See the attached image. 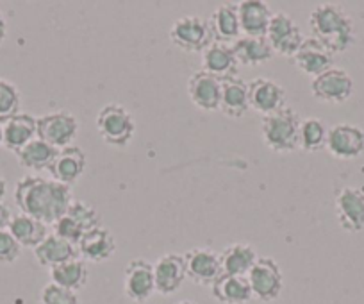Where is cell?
I'll return each mask as SVG.
<instances>
[{
  "mask_svg": "<svg viewBox=\"0 0 364 304\" xmlns=\"http://www.w3.org/2000/svg\"><path fill=\"white\" fill-rule=\"evenodd\" d=\"M72 188L54 179L26 176L16 183L15 202L20 213L54 226L72 204Z\"/></svg>",
  "mask_w": 364,
  "mask_h": 304,
  "instance_id": "6da1fadb",
  "label": "cell"
},
{
  "mask_svg": "<svg viewBox=\"0 0 364 304\" xmlns=\"http://www.w3.org/2000/svg\"><path fill=\"white\" fill-rule=\"evenodd\" d=\"M309 27L313 38L323 43L332 54L346 52L355 40L353 20L341 6H316L309 15Z\"/></svg>",
  "mask_w": 364,
  "mask_h": 304,
  "instance_id": "7a4b0ae2",
  "label": "cell"
},
{
  "mask_svg": "<svg viewBox=\"0 0 364 304\" xmlns=\"http://www.w3.org/2000/svg\"><path fill=\"white\" fill-rule=\"evenodd\" d=\"M302 118L291 108H282L277 113L262 117L261 132L264 145L273 152L288 154L299 149V127Z\"/></svg>",
  "mask_w": 364,
  "mask_h": 304,
  "instance_id": "3957f363",
  "label": "cell"
},
{
  "mask_svg": "<svg viewBox=\"0 0 364 304\" xmlns=\"http://www.w3.org/2000/svg\"><path fill=\"white\" fill-rule=\"evenodd\" d=\"M168 36L175 47L190 52V54H195V52L204 54L215 43L209 20L197 15L182 16V19L175 20L168 31Z\"/></svg>",
  "mask_w": 364,
  "mask_h": 304,
  "instance_id": "277c9868",
  "label": "cell"
},
{
  "mask_svg": "<svg viewBox=\"0 0 364 304\" xmlns=\"http://www.w3.org/2000/svg\"><path fill=\"white\" fill-rule=\"evenodd\" d=\"M97 131L100 138L113 147H125L131 143L136 132V124L132 115L122 104H106L95 118Z\"/></svg>",
  "mask_w": 364,
  "mask_h": 304,
  "instance_id": "5b68a950",
  "label": "cell"
},
{
  "mask_svg": "<svg viewBox=\"0 0 364 304\" xmlns=\"http://www.w3.org/2000/svg\"><path fill=\"white\" fill-rule=\"evenodd\" d=\"M252 295L261 303H273L281 297L284 288V278L279 263L273 258H257L247 276Z\"/></svg>",
  "mask_w": 364,
  "mask_h": 304,
  "instance_id": "8992f818",
  "label": "cell"
},
{
  "mask_svg": "<svg viewBox=\"0 0 364 304\" xmlns=\"http://www.w3.org/2000/svg\"><path fill=\"white\" fill-rule=\"evenodd\" d=\"M311 93L316 100L327 104H343L353 95V79L346 70L328 68L311 81Z\"/></svg>",
  "mask_w": 364,
  "mask_h": 304,
  "instance_id": "52a82bcc",
  "label": "cell"
},
{
  "mask_svg": "<svg viewBox=\"0 0 364 304\" xmlns=\"http://www.w3.org/2000/svg\"><path fill=\"white\" fill-rule=\"evenodd\" d=\"M38 138L47 142L54 149L61 150L70 147L72 140L79 131V122L68 111H54L36 118Z\"/></svg>",
  "mask_w": 364,
  "mask_h": 304,
  "instance_id": "ba28073f",
  "label": "cell"
},
{
  "mask_svg": "<svg viewBox=\"0 0 364 304\" xmlns=\"http://www.w3.org/2000/svg\"><path fill=\"white\" fill-rule=\"evenodd\" d=\"M266 40L275 54L293 58L304 41V34L288 13H273L269 20Z\"/></svg>",
  "mask_w": 364,
  "mask_h": 304,
  "instance_id": "9c48e42d",
  "label": "cell"
},
{
  "mask_svg": "<svg viewBox=\"0 0 364 304\" xmlns=\"http://www.w3.org/2000/svg\"><path fill=\"white\" fill-rule=\"evenodd\" d=\"M124 292L134 303H145L156 292L154 265L145 258H134L124 271Z\"/></svg>",
  "mask_w": 364,
  "mask_h": 304,
  "instance_id": "30bf717a",
  "label": "cell"
},
{
  "mask_svg": "<svg viewBox=\"0 0 364 304\" xmlns=\"http://www.w3.org/2000/svg\"><path fill=\"white\" fill-rule=\"evenodd\" d=\"M325 149L338 159H355L364 152V131L352 124H338L328 129Z\"/></svg>",
  "mask_w": 364,
  "mask_h": 304,
  "instance_id": "8fae6325",
  "label": "cell"
},
{
  "mask_svg": "<svg viewBox=\"0 0 364 304\" xmlns=\"http://www.w3.org/2000/svg\"><path fill=\"white\" fill-rule=\"evenodd\" d=\"M184 263H186V278L191 279L195 285L211 286L222 276L220 254L208 247H195L188 251L184 254Z\"/></svg>",
  "mask_w": 364,
  "mask_h": 304,
  "instance_id": "7c38bea8",
  "label": "cell"
},
{
  "mask_svg": "<svg viewBox=\"0 0 364 304\" xmlns=\"http://www.w3.org/2000/svg\"><path fill=\"white\" fill-rule=\"evenodd\" d=\"M336 216L345 231H364V192L353 187L341 188L336 195Z\"/></svg>",
  "mask_w": 364,
  "mask_h": 304,
  "instance_id": "4fadbf2b",
  "label": "cell"
},
{
  "mask_svg": "<svg viewBox=\"0 0 364 304\" xmlns=\"http://www.w3.org/2000/svg\"><path fill=\"white\" fill-rule=\"evenodd\" d=\"M248 100L252 110L268 117L286 108V90L272 79L257 78L248 83Z\"/></svg>",
  "mask_w": 364,
  "mask_h": 304,
  "instance_id": "5bb4252c",
  "label": "cell"
},
{
  "mask_svg": "<svg viewBox=\"0 0 364 304\" xmlns=\"http://www.w3.org/2000/svg\"><path fill=\"white\" fill-rule=\"evenodd\" d=\"M184 279H186V263L181 254L166 253L154 263L156 292L161 295H170L177 292Z\"/></svg>",
  "mask_w": 364,
  "mask_h": 304,
  "instance_id": "9a60e30c",
  "label": "cell"
},
{
  "mask_svg": "<svg viewBox=\"0 0 364 304\" xmlns=\"http://www.w3.org/2000/svg\"><path fill=\"white\" fill-rule=\"evenodd\" d=\"M79 256L84 261H93V263H102L117 253V240L113 233L104 226H97L82 235V239L77 243Z\"/></svg>",
  "mask_w": 364,
  "mask_h": 304,
  "instance_id": "2e32d148",
  "label": "cell"
},
{
  "mask_svg": "<svg viewBox=\"0 0 364 304\" xmlns=\"http://www.w3.org/2000/svg\"><path fill=\"white\" fill-rule=\"evenodd\" d=\"M188 95L202 111H218L222 99V81L205 70L191 73L188 81Z\"/></svg>",
  "mask_w": 364,
  "mask_h": 304,
  "instance_id": "e0dca14e",
  "label": "cell"
},
{
  "mask_svg": "<svg viewBox=\"0 0 364 304\" xmlns=\"http://www.w3.org/2000/svg\"><path fill=\"white\" fill-rule=\"evenodd\" d=\"M295 59L296 68L302 70L307 75H320V73L327 72L328 68H332V63H334V54L325 47L323 43L316 40V38H304L302 45L296 51V54L293 56Z\"/></svg>",
  "mask_w": 364,
  "mask_h": 304,
  "instance_id": "ac0fdd59",
  "label": "cell"
},
{
  "mask_svg": "<svg viewBox=\"0 0 364 304\" xmlns=\"http://www.w3.org/2000/svg\"><path fill=\"white\" fill-rule=\"evenodd\" d=\"M84 170H86V154H84V150L80 147L70 145L59 150L55 159L52 162L50 169H48V174L58 183L72 187L73 183L79 181Z\"/></svg>",
  "mask_w": 364,
  "mask_h": 304,
  "instance_id": "d6986e66",
  "label": "cell"
},
{
  "mask_svg": "<svg viewBox=\"0 0 364 304\" xmlns=\"http://www.w3.org/2000/svg\"><path fill=\"white\" fill-rule=\"evenodd\" d=\"M241 34L250 38H264L273 13L262 0H243L237 4Z\"/></svg>",
  "mask_w": 364,
  "mask_h": 304,
  "instance_id": "ffe728a7",
  "label": "cell"
},
{
  "mask_svg": "<svg viewBox=\"0 0 364 304\" xmlns=\"http://www.w3.org/2000/svg\"><path fill=\"white\" fill-rule=\"evenodd\" d=\"M202 65H204L205 72L218 78L222 83L237 78V66H240V63H237L230 45L216 43L215 41L202 54Z\"/></svg>",
  "mask_w": 364,
  "mask_h": 304,
  "instance_id": "44dd1931",
  "label": "cell"
},
{
  "mask_svg": "<svg viewBox=\"0 0 364 304\" xmlns=\"http://www.w3.org/2000/svg\"><path fill=\"white\" fill-rule=\"evenodd\" d=\"M213 40L216 43L232 45L241 38L240 15H237V4L218 6L209 16Z\"/></svg>",
  "mask_w": 364,
  "mask_h": 304,
  "instance_id": "7402d4cb",
  "label": "cell"
},
{
  "mask_svg": "<svg viewBox=\"0 0 364 304\" xmlns=\"http://www.w3.org/2000/svg\"><path fill=\"white\" fill-rule=\"evenodd\" d=\"M257 251L250 243H230L220 253V265L222 274L245 276L247 278L250 268L257 261Z\"/></svg>",
  "mask_w": 364,
  "mask_h": 304,
  "instance_id": "603a6c76",
  "label": "cell"
},
{
  "mask_svg": "<svg viewBox=\"0 0 364 304\" xmlns=\"http://www.w3.org/2000/svg\"><path fill=\"white\" fill-rule=\"evenodd\" d=\"M248 110H250L248 83H245L241 78L223 81L222 99H220V111L229 118H243Z\"/></svg>",
  "mask_w": 364,
  "mask_h": 304,
  "instance_id": "cb8c5ba5",
  "label": "cell"
},
{
  "mask_svg": "<svg viewBox=\"0 0 364 304\" xmlns=\"http://www.w3.org/2000/svg\"><path fill=\"white\" fill-rule=\"evenodd\" d=\"M213 297L222 304H247L252 300V290L245 276L222 274L211 285Z\"/></svg>",
  "mask_w": 364,
  "mask_h": 304,
  "instance_id": "d4e9b609",
  "label": "cell"
},
{
  "mask_svg": "<svg viewBox=\"0 0 364 304\" xmlns=\"http://www.w3.org/2000/svg\"><path fill=\"white\" fill-rule=\"evenodd\" d=\"M34 258H36V261L41 267L52 268L55 267V265H61L65 263V261L75 260V258L80 256L79 251H77V246L59 239V236H55L54 233H52V235H48L47 239L34 249Z\"/></svg>",
  "mask_w": 364,
  "mask_h": 304,
  "instance_id": "484cf974",
  "label": "cell"
},
{
  "mask_svg": "<svg viewBox=\"0 0 364 304\" xmlns=\"http://www.w3.org/2000/svg\"><path fill=\"white\" fill-rule=\"evenodd\" d=\"M34 138H38L36 118L31 115L18 113L4 124V147L15 154Z\"/></svg>",
  "mask_w": 364,
  "mask_h": 304,
  "instance_id": "4316f807",
  "label": "cell"
},
{
  "mask_svg": "<svg viewBox=\"0 0 364 304\" xmlns=\"http://www.w3.org/2000/svg\"><path fill=\"white\" fill-rule=\"evenodd\" d=\"M8 229L9 233L15 236L16 242H18L20 246L31 247V249H36V247L48 236L47 224L40 222V220L33 219V216L26 215V213L13 215Z\"/></svg>",
  "mask_w": 364,
  "mask_h": 304,
  "instance_id": "83f0119b",
  "label": "cell"
},
{
  "mask_svg": "<svg viewBox=\"0 0 364 304\" xmlns=\"http://www.w3.org/2000/svg\"><path fill=\"white\" fill-rule=\"evenodd\" d=\"M234 56L241 66H257L262 63H268L275 56V52L269 47L268 40L264 38H250L241 36L232 45Z\"/></svg>",
  "mask_w": 364,
  "mask_h": 304,
  "instance_id": "f1b7e54d",
  "label": "cell"
},
{
  "mask_svg": "<svg viewBox=\"0 0 364 304\" xmlns=\"http://www.w3.org/2000/svg\"><path fill=\"white\" fill-rule=\"evenodd\" d=\"M58 152L59 150L48 145L47 142H43L40 138H34L22 150L16 152V158H18V163L23 169L33 170V172H43V170L50 169L52 162L55 159Z\"/></svg>",
  "mask_w": 364,
  "mask_h": 304,
  "instance_id": "f546056e",
  "label": "cell"
},
{
  "mask_svg": "<svg viewBox=\"0 0 364 304\" xmlns=\"http://www.w3.org/2000/svg\"><path fill=\"white\" fill-rule=\"evenodd\" d=\"M87 276H90V272H87L86 261L82 258H75V260L65 261V263L50 268L52 283L72 290V292H77L82 286H86Z\"/></svg>",
  "mask_w": 364,
  "mask_h": 304,
  "instance_id": "4dcf8cb0",
  "label": "cell"
},
{
  "mask_svg": "<svg viewBox=\"0 0 364 304\" xmlns=\"http://www.w3.org/2000/svg\"><path fill=\"white\" fill-rule=\"evenodd\" d=\"M328 129L320 118H304L299 127V149L304 152H318L327 143Z\"/></svg>",
  "mask_w": 364,
  "mask_h": 304,
  "instance_id": "1f68e13d",
  "label": "cell"
},
{
  "mask_svg": "<svg viewBox=\"0 0 364 304\" xmlns=\"http://www.w3.org/2000/svg\"><path fill=\"white\" fill-rule=\"evenodd\" d=\"M20 106H22V97L18 88L13 83L0 79V122L6 124L9 118L18 115Z\"/></svg>",
  "mask_w": 364,
  "mask_h": 304,
  "instance_id": "d6a6232c",
  "label": "cell"
},
{
  "mask_svg": "<svg viewBox=\"0 0 364 304\" xmlns=\"http://www.w3.org/2000/svg\"><path fill=\"white\" fill-rule=\"evenodd\" d=\"M65 215H68L70 219L75 220V222L82 227L84 233L90 231V229H93V227L100 226L99 211H97L93 206H90L87 202H84V201H75V199H73L72 204L68 206V209H66Z\"/></svg>",
  "mask_w": 364,
  "mask_h": 304,
  "instance_id": "836d02e7",
  "label": "cell"
},
{
  "mask_svg": "<svg viewBox=\"0 0 364 304\" xmlns=\"http://www.w3.org/2000/svg\"><path fill=\"white\" fill-rule=\"evenodd\" d=\"M41 304H80L79 297L75 292L63 286L55 285V283H48L43 286L40 293Z\"/></svg>",
  "mask_w": 364,
  "mask_h": 304,
  "instance_id": "e575fe53",
  "label": "cell"
},
{
  "mask_svg": "<svg viewBox=\"0 0 364 304\" xmlns=\"http://www.w3.org/2000/svg\"><path fill=\"white\" fill-rule=\"evenodd\" d=\"M54 235L66 240V242L73 243V246H77L79 240L82 239L84 229L75 222V220L70 219L68 215H63L61 219L54 224Z\"/></svg>",
  "mask_w": 364,
  "mask_h": 304,
  "instance_id": "d590c367",
  "label": "cell"
},
{
  "mask_svg": "<svg viewBox=\"0 0 364 304\" xmlns=\"http://www.w3.org/2000/svg\"><path fill=\"white\" fill-rule=\"evenodd\" d=\"M22 246L16 242L9 229H0V263H13L18 260Z\"/></svg>",
  "mask_w": 364,
  "mask_h": 304,
  "instance_id": "8d00e7d4",
  "label": "cell"
},
{
  "mask_svg": "<svg viewBox=\"0 0 364 304\" xmlns=\"http://www.w3.org/2000/svg\"><path fill=\"white\" fill-rule=\"evenodd\" d=\"M11 219V209H9L4 202H0V229H8Z\"/></svg>",
  "mask_w": 364,
  "mask_h": 304,
  "instance_id": "74e56055",
  "label": "cell"
},
{
  "mask_svg": "<svg viewBox=\"0 0 364 304\" xmlns=\"http://www.w3.org/2000/svg\"><path fill=\"white\" fill-rule=\"evenodd\" d=\"M6 33H8V23H6L4 15H2V11H0V43L4 41Z\"/></svg>",
  "mask_w": 364,
  "mask_h": 304,
  "instance_id": "f35d334b",
  "label": "cell"
},
{
  "mask_svg": "<svg viewBox=\"0 0 364 304\" xmlns=\"http://www.w3.org/2000/svg\"><path fill=\"white\" fill-rule=\"evenodd\" d=\"M4 195H6V179L0 176V202H2Z\"/></svg>",
  "mask_w": 364,
  "mask_h": 304,
  "instance_id": "ab89813d",
  "label": "cell"
},
{
  "mask_svg": "<svg viewBox=\"0 0 364 304\" xmlns=\"http://www.w3.org/2000/svg\"><path fill=\"white\" fill-rule=\"evenodd\" d=\"M4 145V124L0 122V147Z\"/></svg>",
  "mask_w": 364,
  "mask_h": 304,
  "instance_id": "60d3db41",
  "label": "cell"
},
{
  "mask_svg": "<svg viewBox=\"0 0 364 304\" xmlns=\"http://www.w3.org/2000/svg\"><path fill=\"white\" fill-rule=\"evenodd\" d=\"M175 304H197V303H195V300H178V303H175Z\"/></svg>",
  "mask_w": 364,
  "mask_h": 304,
  "instance_id": "b9f144b4",
  "label": "cell"
}]
</instances>
